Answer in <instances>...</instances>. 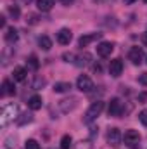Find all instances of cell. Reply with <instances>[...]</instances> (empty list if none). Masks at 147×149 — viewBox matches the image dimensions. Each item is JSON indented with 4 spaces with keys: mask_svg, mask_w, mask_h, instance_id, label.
Segmentation results:
<instances>
[{
    "mask_svg": "<svg viewBox=\"0 0 147 149\" xmlns=\"http://www.w3.org/2000/svg\"><path fill=\"white\" fill-rule=\"evenodd\" d=\"M102 109H104V102H102V101L92 102V106L88 108V111L85 113V123H92L94 120H97V118L101 116Z\"/></svg>",
    "mask_w": 147,
    "mask_h": 149,
    "instance_id": "6da1fadb",
    "label": "cell"
},
{
    "mask_svg": "<svg viewBox=\"0 0 147 149\" xmlns=\"http://www.w3.org/2000/svg\"><path fill=\"white\" fill-rule=\"evenodd\" d=\"M123 141H125V144L128 148L137 149L139 148V142H140V135H139L137 130H126L125 135H123Z\"/></svg>",
    "mask_w": 147,
    "mask_h": 149,
    "instance_id": "7a4b0ae2",
    "label": "cell"
},
{
    "mask_svg": "<svg viewBox=\"0 0 147 149\" xmlns=\"http://www.w3.org/2000/svg\"><path fill=\"white\" fill-rule=\"evenodd\" d=\"M16 113H17V108L14 106V104H10V106H7V108H3V111H2V127H7L9 125V121H12L14 118H16Z\"/></svg>",
    "mask_w": 147,
    "mask_h": 149,
    "instance_id": "3957f363",
    "label": "cell"
},
{
    "mask_svg": "<svg viewBox=\"0 0 147 149\" xmlns=\"http://www.w3.org/2000/svg\"><path fill=\"white\" fill-rule=\"evenodd\" d=\"M76 87H78L81 92H90V90L94 88V81H92L90 76L81 74V76H78V80H76Z\"/></svg>",
    "mask_w": 147,
    "mask_h": 149,
    "instance_id": "277c9868",
    "label": "cell"
},
{
    "mask_svg": "<svg viewBox=\"0 0 147 149\" xmlns=\"http://www.w3.org/2000/svg\"><path fill=\"white\" fill-rule=\"evenodd\" d=\"M128 57H130V61H132L135 66H139V64L142 63V59H144V52H142L140 47H132L130 52H128Z\"/></svg>",
    "mask_w": 147,
    "mask_h": 149,
    "instance_id": "5b68a950",
    "label": "cell"
},
{
    "mask_svg": "<svg viewBox=\"0 0 147 149\" xmlns=\"http://www.w3.org/2000/svg\"><path fill=\"white\" fill-rule=\"evenodd\" d=\"M112 50H114V45H112L111 42H101V43L97 45V54H99L101 57H109Z\"/></svg>",
    "mask_w": 147,
    "mask_h": 149,
    "instance_id": "8992f818",
    "label": "cell"
},
{
    "mask_svg": "<svg viewBox=\"0 0 147 149\" xmlns=\"http://www.w3.org/2000/svg\"><path fill=\"white\" fill-rule=\"evenodd\" d=\"M76 106H78V99H76V97H69V99H64V101L59 102V108H61V111L62 113L73 111Z\"/></svg>",
    "mask_w": 147,
    "mask_h": 149,
    "instance_id": "52a82bcc",
    "label": "cell"
},
{
    "mask_svg": "<svg viewBox=\"0 0 147 149\" xmlns=\"http://www.w3.org/2000/svg\"><path fill=\"white\" fill-rule=\"evenodd\" d=\"M107 111H109V116H114V118H116V116H119L121 111H123V104H121V101H119V99H116V97H114V99H111L109 109H107Z\"/></svg>",
    "mask_w": 147,
    "mask_h": 149,
    "instance_id": "ba28073f",
    "label": "cell"
},
{
    "mask_svg": "<svg viewBox=\"0 0 147 149\" xmlns=\"http://www.w3.org/2000/svg\"><path fill=\"white\" fill-rule=\"evenodd\" d=\"M73 40V33L68 30V28H62L57 31V42L61 45H69V42Z\"/></svg>",
    "mask_w": 147,
    "mask_h": 149,
    "instance_id": "9c48e42d",
    "label": "cell"
},
{
    "mask_svg": "<svg viewBox=\"0 0 147 149\" xmlns=\"http://www.w3.org/2000/svg\"><path fill=\"white\" fill-rule=\"evenodd\" d=\"M123 71V63H121V59H112L109 63V74L111 76H114V78H118L119 74Z\"/></svg>",
    "mask_w": 147,
    "mask_h": 149,
    "instance_id": "30bf717a",
    "label": "cell"
},
{
    "mask_svg": "<svg viewBox=\"0 0 147 149\" xmlns=\"http://www.w3.org/2000/svg\"><path fill=\"white\" fill-rule=\"evenodd\" d=\"M121 134H119V130L118 128H109V132H107V144L111 146H119V142H121Z\"/></svg>",
    "mask_w": 147,
    "mask_h": 149,
    "instance_id": "8fae6325",
    "label": "cell"
},
{
    "mask_svg": "<svg viewBox=\"0 0 147 149\" xmlns=\"http://www.w3.org/2000/svg\"><path fill=\"white\" fill-rule=\"evenodd\" d=\"M102 37V33H88V35H83V37H80L78 40V45L80 47H87V45H90L92 42H95L97 38Z\"/></svg>",
    "mask_w": 147,
    "mask_h": 149,
    "instance_id": "7c38bea8",
    "label": "cell"
},
{
    "mask_svg": "<svg viewBox=\"0 0 147 149\" xmlns=\"http://www.w3.org/2000/svg\"><path fill=\"white\" fill-rule=\"evenodd\" d=\"M90 61H92V56H90L88 52H83V54H80L78 57H74V64H76L78 68H85V66H88Z\"/></svg>",
    "mask_w": 147,
    "mask_h": 149,
    "instance_id": "4fadbf2b",
    "label": "cell"
},
{
    "mask_svg": "<svg viewBox=\"0 0 147 149\" xmlns=\"http://www.w3.org/2000/svg\"><path fill=\"white\" fill-rule=\"evenodd\" d=\"M14 94H16L14 83L10 80H3V83H2V95L5 97V95H14Z\"/></svg>",
    "mask_w": 147,
    "mask_h": 149,
    "instance_id": "5bb4252c",
    "label": "cell"
},
{
    "mask_svg": "<svg viewBox=\"0 0 147 149\" xmlns=\"http://www.w3.org/2000/svg\"><path fill=\"white\" fill-rule=\"evenodd\" d=\"M54 2H55V0H37V7L42 12H49V10L54 7Z\"/></svg>",
    "mask_w": 147,
    "mask_h": 149,
    "instance_id": "9a60e30c",
    "label": "cell"
},
{
    "mask_svg": "<svg viewBox=\"0 0 147 149\" xmlns=\"http://www.w3.org/2000/svg\"><path fill=\"white\" fill-rule=\"evenodd\" d=\"M3 38H5L7 43H14V42H17V30H14V28H7Z\"/></svg>",
    "mask_w": 147,
    "mask_h": 149,
    "instance_id": "2e32d148",
    "label": "cell"
},
{
    "mask_svg": "<svg viewBox=\"0 0 147 149\" xmlns=\"http://www.w3.org/2000/svg\"><path fill=\"white\" fill-rule=\"evenodd\" d=\"M28 106H30V109H33V111H37L42 108V97L40 95H31L30 99H28Z\"/></svg>",
    "mask_w": 147,
    "mask_h": 149,
    "instance_id": "e0dca14e",
    "label": "cell"
},
{
    "mask_svg": "<svg viewBox=\"0 0 147 149\" xmlns=\"http://www.w3.org/2000/svg\"><path fill=\"white\" fill-rule=\"evenodd\" d=\"M38 45H40L43 50H50V47H52V40L47 37V35H43V37L38 38Z\"/></svg>",
    "mask_w": 147,
    "mask_h": 149,
    "instance_id": "ac0fdd59",
    "label": "cell"
},
{
    "mask_svg": "<svg viewBox=\"0 0 147 149\" xmlns=\"http://www.w3.org/2000/svg\"><path fill=\"white\" fill-rule=\"evenodd\" d=\"M12 76H14L16 81H23V80L26 78V70H24V68H14Z\"/></svg>",
    "mask_w": 147,
    "mask_h": 149,
    "instance_id": "d6986e66",
    "label": "cell"
},
{
    "mask_svg": "<svg viewBox=\"0 0 147 149\" xmlns=\"http://www.w3.org/2000/svg\"><path fill=\"white\" fill-rule=\"evenodd\" d=\"M69 88H71V83H68V81H59V83L54 85L55 92H68Z\"/></svg>",
    "mask_w": 147,
    "mask_h": 149,
    "instance_id": "ffe728a7",
    "label": "cell"
},
{
    "mask_svg": "<svg viewBox=\"0 0 147 149\" xmlns=\"http://www.w3.org/2000/svg\"><path fill=\"white\" fill-rule=\"evenodd\" d=\"M31 120H33V114L24 113V114H21V118H16V123L17 125H24V123H30Z\"/></svg>",
    "mask_w": 147,
    "mask_h": 149,
    "instance_id": "44dd1931",
    "label": "cell"
},
{
    "mask_svg": "<svg viewBox=\"0 0 147 149\" xmlns=\"http://www.w3.org/2000/svg\"><path fill=\"white\" fill-rule=\"evenodd\" d=\"M71 142H73L71 135H64V137L61 139V149H69L71 148Z\"/></svg>",
    "mask_w": 147,
    "mask_h": 149,
    "instance_id": "7402d4cb",
    "label": "cell"
},
{
    "mask_svg": "<svg viewBox=\"0 0 147 149\" xmlns=\"http://www.w3.org/2000/svg\"><path fill=\"white\" fill-rule=\"evenodd\" d=\"M38 66H40V63H38L37 56H30L28 57V68L30 70H38Z\"/></svg>",
    "mask_w": 147,
    "mask_h": 149,
    "instance_id": "603a6c76",
    "label": "cell"
},
{
    "mask_svg": "<svg viewBox=\"0 0 147 149\" xmlns=\"http://www.w3.org/2000/svg\"><path fill=\"white\" fill-rule=\"evenodd\" d=\"M9 14H10L14 19H19L21 10H19V7H17V5H10V7H9Z\"/></svg>",
    "mask_w": 147,
    "mask_h": 149,
    "instance_id": "cb8c5ba5",
    "label": "cell"
},
{
    "mask_svg": "<svg viewBox=\"0 0 147 149\" xmlns=\"http://www.w3.org/2000/svg\"><path fill=\"white\" fill-rule=\"evenodd\" d=\"M26 149H40V144H38L35 139H30V141H26Z\"/></svg>",
    "mask_w": 147,
    "mask_h": 149,
    "instance_id": "d4e9b609",
    "label": "cell"
},
{
    "mask_svg": "<svg viewBox=\"0 0 147 149\" xmlns=\"http://www.w3.org/2000/svg\"><path fill=\"white\" fill-rule=\"evenodd\" d=\"M139 120H140V123H142V125H146V127H147V109L140 111V114H139Z\"/></svg>",
    "mask_w": 147,
    "mask_h": 149,
    "instance_id": "484cf974",
    "label": "cell"
},
{
    "mask_svg": "<svg viewBox=\"0 0 147 149\" xmlns=\"http://www.w3.org/2000/svg\"><path fill=\"white\" fill-rule=\"evenodd\" d=\"M14 137H9L7 141H5V149H14Z\"/></svg>",
    "mask_w": 147,
    "mask_h": 149,
    "instance_id": "4316f807",
    "label": "cell"
},
{
    "mask_svg": "<svg viewBox=\"0 0 147 149\" xmlns=\"http://www.w3.org/2000/svg\"><path fill=\"white\" fill-rule=\"evenodd\" d=\"M139 81L144 85V87H147V73H142L140 76H139Z\"/></svg>",
    "mask_w": 147,
    "mask_h": 149,
    "instance_id": "83f0119b",
    "label": "cell"
},
{
    "mask_svg": "<svg viewBox=\"0 0 147 149\" xmlns=\"http://www.w3.org/2000/svg\"><path fill=\"white\" fill-rule=\"evenodd\" d=\"M62 57H64V59H66L68 63H73V61H74V56H73V54H64Z\"/></svg>",
    "mask_w": 147,
    "mask_h": 149,
    "instance_id": "f1b7e54d",
    "label": "cell"
},
{
    "mask_svg": "<svg viewBox=\"0 0 147 149\" xmlns=\"http://www.w3.org/2000/svg\"><path fill=\"white\" fill-rule=\"evenodd\" d=\"M26 21H30L31 24H35V23H37V21H38V17H37V16H35V14H30V19H26Z\"/></svg>",
    "mask_w": 147,
    "mask_h": 149,
    "instance_id": "f546056e",
    "label": "cell"
},
{
    "mask_svg": "<svg viewBox=\"0 0 147 149\" xmlns=\"http://www.w3.org/2000/svg\"><path fill=\"white\" fill-rule=\"evenodd\" d=\"M146 99H147V94H146V92H142V94L139 95V101H140V102H144Z\"/></svg>",
    "mask_w": 147,
    "mask_h": 149,
    "instance_id": "4dcf8cb0",
    "label": "cell"
},
{
    "mask_svg": "<svg viewBox=\"0 0 147 149\" xmlns=\"http://www.w3.org/2000/svg\"><path fill=\"white\" fill-rule=\"evenodd\" d=\"M57 2H61L62 5H71L73 3V0H57Z\"/></svg>",
    "mask_w": 147,
    "mask_h": 149,
    "instance_id": "1f68e13d",
    "label": "cell"
},
{
    "mask_svg": "<svg viewBox=\"0 0 147 149\" xmlns=\"http://www.w3.org/2000/svg\"><path fill=\"white\" fill-rule=\"evenodd\" d=\"M142 43H144V45H147V31H144V33H142Z\"/></svg>",
    "mask_w": 147,
    "mask_h": 149,
    "instance_id": "d6a6232c",
    "label": "cell"
},
{
    "mask_svg": "<svg viewBox=\"0 0 147 149\" xmlns=\"http://www.w3.org/2000/svg\"><path fill=\"white\" fill-rule=\"evenodd\" d=\"M0 26H5V17L3 16H0Z\"/></svg>",
    "mask_w": 147,
    "mask_h": 149,
    "instance_id": "836d02e7",
    "label": "cell"
},
{
    "mask_svg": "<svg viewBox=\"0 0 147 149\" xmlns=\"http://www.w3.org/2000/svg\"><path fill=\"white\" fill-rule=\"evenodd\" d=\"M94 70H95V71H101L102 68H101V64H95V66H94Z\"/></svg>",
    "mask_w": 147,
    "mask_h": 149,
    "instance_id": "e575fe53",
    "label": "cell"
},
{
    "mask_svg": "<svg viewBox=\"0 0 147 149\" xmlns=\"http://www.w3.org/2000/svg\"><path fill=\"white\" fill-rule=\"evenodd\" d=\"M123 2H125V3H133L135 0H123Z\"/></svg>",
    "mask_w": 147,
    "mask_h": 149,
    "instance_id": "d590c367",
    "label": "cell"
},
{
    "mask_svg": "<svg viewBox=\"0 0 147 149\" xmlns=\"http://www.w3.org/2000/svg\"><path fill=\"white\" fill-rule=\"evenodd\" d=\"M21 2H23V3H30L31 0H21Z\"/></svg>",
    "mask_w": 147,
    "mask_h": 149,
    "instance_id": "8d00e7d4",
    "label": "cell"
},
{
    "mask_svg": "<svg viewBox=\"0 0 147 149\" xmlns=\"http://www.w3.org/2000/svg\"><path fill=\"white\" fill-rule=\"evenodd\" d=\"M144 2H146V3H147V0H144Z\"/></svg>",
    "mask_w": 147,
    "mask_h": 149,
    "instance_id": "74e56055",
    "label": "cell"
}]
</instances>
